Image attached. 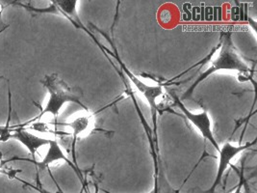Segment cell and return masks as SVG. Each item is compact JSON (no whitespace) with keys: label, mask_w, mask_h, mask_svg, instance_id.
<instances>
[{"label":"cell","mask_w":257,"mask_h":193,"mask_svg":"<svg viewBox=\"0 0 257 193\" xmlns=\"http://www.w3.org/2000/svg\"><path fill=\"white\" fill-rule=\"evenodd\" d=\"M48 145H49V149H48V151H47L46 157L43 159L42 162L38 163V165H39L40 167L44 168V167H47L50 163H52V162H54V161H56V160L63 159V160H65V161H67V162L70 164V166H72L73 168L75 169V171L77 172V174L80 176V178L82 179L80 172H79L77 169L75 168L74 165H73V163L66 157L65 154H64L63 151H62V149L60 148L58 142H57L56 140H51V139H50V142H49V144Z\"/></svg>","instance_id":"52a82bcc"},{"label":"cell","mask_w":257,"mask_h":193,"mask_svg":"<svg viewBox=\"0 0 257 193\" xmlns=\"http://www.w3.org/2000/svg\"><path fill=\"white\" fill-rule=\"evenodd\" d=\"M53 3L68 18H70L73 24L76 25V23H77L78 24L77 25L83 27L81 22H80L78 16L76 14V3H77V1H75V0H55V1H53Z\"/></svg>","instance_id":"9c48e42d"},{"label":"cell","mask_w":257,"mask_h":193,"mask_svg":"<svg viewBox=\"0 0 257 193\" xmlns=\"http://www.w3.org/2000/svg\"><path fill=\"white\" fill-rule=\"evenodd\" d=\"M121 68L123 69V72L126 73V75L130 78L132 83L137 87V89L143 94V96L147 99L149 102L151 109H152V120L154 125V130L156 131V113H157V104L156 100L163 94V88L161 86H150L141 81L139 78H137L132 72L128 71L123 64H121Z\"/></svg>","instance_id":"5b68a950"},{"label":"cell","mask_w":257,"mask_h":193,"mask_svg":"<svg viewBox=\"0 0 257 193\" xmlns=\"http://www.w3.org/2000/svg\"><path fill=\"white\" fill-rule=\"evenodd\" d=\"M12 137L25 146L34 159H35L36 153H37L38 149L45 145L49 144V142H50V139H46V138L36 136L34 134L28 133L24 130L17 131L15 134L12 135Z\"/></svg>","instance_id":"8992f818"},{"label":"cell","mask_w":257,"mask_h":193,"mask_svg":"<svg viewBox=\"0 0 257 193\" xmlns=\"http://www.w3.org/2000/svg\"><path fill=\"white\" fill-rule=\"evenodd\" d=\"M0 172H1V173H5L4 171H2V170H1V166H0Z\"/></svg>","instance_id":"7c38bea8"},{"label":"cell","mask_w":257,"mask_h":193,"mask_svg":"<svg viewBox=\"0 0 257 193\" xmlns=\"http://www.w3.org/2000/svg\"><path fill=\"white\" fill-rule=\"evenodd\" d=\"M150 193H158V181H157V179H155V184H154L153 190Z\"/></svg>","instance_id":"8fae6325"},{"label":"cell","mask_w":257,"mask_h":193,"mask_svg":"<svg viewBox=\"0 0 257 193\" xmlns=\"http://www.w3.org/2000/svg\"><path fill=\"white\" fill-rule=\"evenodd\" d=\"M174 99L176 101V106L181 109V111L183 112V114L188 118V120L190 121L195 127H197V129L199 130L200 133L202 134V136L209 140L211 144L213 145L216 150L219 152L220 151V147L217 143L216 139L214 138V135L212 133V128H211V120L208 115L207 111H202L199 114H195L192 113L191 111H189L184 105L180 102V100L176 96H174Z\"/></svg>","instance_id":"3957f363"},{"label":"cell","mask_w":257,"mask_h":193,"mask_svg":"<svg viewBox=\"0 0 257 193\" xmlns=\"http://www.w3.org/2000/svg\"><path fill=\"white\" fill-rule=\"evenodd\" d=\"M41 82L45 86V88H47L49 93V100L46 108L34 120L41 119L47 113H50L54 116V118H57L60 109L67 103L76 104L86 111H89L88 108L83 105V93L81 90L79 88L70 87L67 82L59 77L57 73L47 75Z\"/></svg>","instance_id":"6da1fadb"},{"label":"cell","mask_w":257,"mask_h":193,"mask_svg":"<svg viewBox=\"0 0 257 193\" xmlns=\"http://www.w3.org/2000/svg\"><path fill=\"white\" fill-rule=\"evenodd\" d=\"M92 116H82L74 121H72L71 123H58L56 125L59 126H64V127H69L72 130V136H73V140H72V155L73 158L75 161V157H74V148H75V142L77 139L78 134L87 131L92 123Z\"/></svg>","instance_id":"ba28073f"},{"label":"cell","mask_w":257,"mask_h":193,"mask_svg":"<svg viewBox=\"0 0 257 193\" xmlns=\"http://www.w3.org/2000/svg\"><path fill=\"white\" fill-rule=\"evenodd\" d=\"M220 70H235L240 72L244 73H248L249 72V68L248 66L245 64L243 61L240 59L239 55L236 53L235 48H234L231 37L230 34L226 33L222 37V42H221V50L220 53L217 57V59L212 62L211 67L204 72H202L199 76V78L194 82L187 92L184 94L183 99H186L187 96L192 95L196 87L203 81L205 78H207L210 74L214 73L217 71Z\"/></svg>","instance_id":"7a4b0ae2"},{"label":"cell","mask_w":257,"mask_h":193,"mask_svg":"<svg viewBox=\"0 0 257 193\" xmlns=\"http://www.w3.org/2000/svg\"><path fill=\"white\" fill-rule=\"evenodd\" d=\"M243 186H244V178H243V173H242V175L240 176L239 184H238V186H237V188H236V190H235V192L234 193H241Z\"/></svg>","instance_id":"30bf717a"},{"label":"cell","mask_w":257,"mask_h":193,"mask_svg":"<svg viewBox=\"0 0 257 193\" xmlns=\"http://www.w3.org/2000/svg\"><path fill=\"white\" fill-rule=\"evenodd\" d=\"M255 142H256V140H254L251 143H246V144L242 145V146H239V147L233 146V145H231L228 142L223 145L222 149H220V151H219L220 161H219V166H218V172H217V175H216V179H215V181H214L210 189L204 193H215L216 187L222 182L223 173L228 167V165L230 164L231 159L234 157H236L239 153H241L245 149H247L248 147L255 144Z\"/></svg>","instance_id":"277c9868"}]
</instances>
